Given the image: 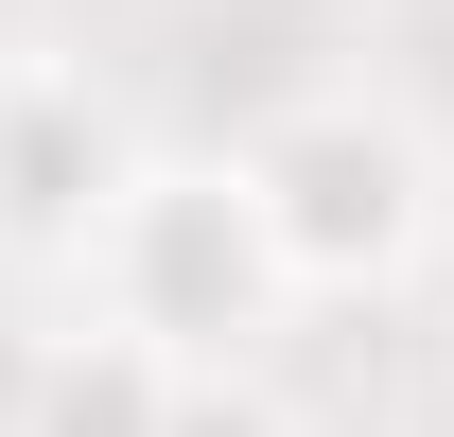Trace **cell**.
Here are the masks:
<instances>
[{"label": "cell", "instance_id": "1", "mask_svg": "<svg viewBox=\"0 0 454 437\" xmlns=\"http://www.w3.org/2000/svg\"><path fill=\"white\" fill-rule=\"evenodd\" d=\"M88 315L106 332H140L158 368H262L280 350V315H297V280H280V245H262V211H245V158H122V193H106V227H88Z\"/></svg>", "mask_w": 454, "mask_h": 437}, {"label": "cell", "instance_id": "4", "mask_svg": "<svg viewBox=\"0 0 454 437\" xmlns=\"http://www.w3.org/2000/svg\"><path fill=\"white\" fill-rule=\"evenodd\" d=\"M18 437H262L245 402H227V368H158L140 332H35V402H18Z\"/></svg>", "mask_w": 454, "mask_h": 437}, {"label": "cell", "instance_id": "5", "mask_svg": "<svg viewBox=\"0 0 454 437\" xmlns=\"http://www.w3.org/2000/svg\"><path fill=\"white\" fill-rule=\"evenodd\" d=\"M18 402H35V332L0 315V437H18Z\"/></svg>", "mask_w": 454, "mask_h": 437}, {"label": "cell", "instance_id": "3", "mask_svg": "<svg viewBox=\"0 0 454 437\" xmlns=\"http://www.w3.org/2000/svg\"><path fill=\"white\" fill-rule=\"evenodd\" d=\"M122 158H140V140H122V106L70 53H0V263H18V280H70V263H88Z\"/></svg>", "mask_w": 454, "mask_h": 437}, {"label": "cell", "instance_id": "2", "mask_svg": "<svg viewBox=\"0 0 454 437\" xmlns=\"http://www.w3.org/2000/svg\"><path fill=\"white\" fill-rule=\"evenodd\" d=\"M227 158H245V211H262L297 298H402L437 263V140L402 106H367V88H297Z\"/></svg>", "mask_w": 454, "mask_h": 437}]
</instances>
